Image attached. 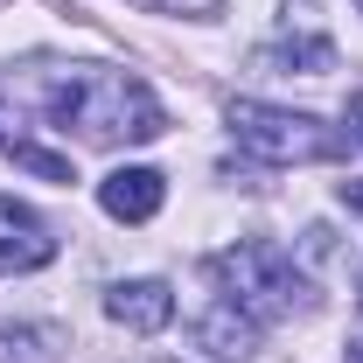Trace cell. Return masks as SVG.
Segmentation results:
<instances>
[{
  "mask_svg": "<svg viewBox=\"0 0 363 363\" xmlns=\"http://www.w3.org/2000/svg\"><path fill=\"white\" fill-rule=\"evenodd\" d=\"M210 279L224 286L230 308H245V315H294L301 294H308L301 266L279 245H230V252L210 259Z\"/></svg>",
  "mask_w": 363,
  "mask_h": 363,
  "instance_id": "obj_2",
  "label": "cell"
},
{
  "mask_svg": "<svg viewBox=\"0 0 363 363\" xmlns=\"http://www.w3.org/2000/svg\"><path fill=\"white\" fill-rule=\"evenodd\" d=\"M350 140H357V147H363V91H357V98H350Z\"/></svg>",
  "mask_w": 363,
  "mask_h": 363,
  "instance_id": "obj_10",
  "label": "cell"
},
{
  "mask_svg": "<svg viewBox=\"0 0 363 363\" xmlns=\"http://www.w3.org/2000/svg\"><path fill=\"white\" fill-rule=\"evenodd\" d=\"M230 133L245 154H259L272 168H294V161H335L342 154V140L328 133L321 119L308 112H279V105H259V98H238L230 105Z\"/></svg>",
  "mask_w": 363,
  "mask_h": 363,
  "instance_id": "obj_3",
  "label": "cell"
},
{
  "mask_svg": "<svg viewBox=\"0 0 363 363\" xmlns=\"http://www.w3.org/2000/svg\"><path fill=\"white\" fill-rule=\"evenodd\" d=\"M161 196H168V182L154 175V168H112V175L98 182V203H105V217H119V224H147V217L161 210Z\"/></svg>",
  "mask_w": 363,
  "mask_h": 363,
  "instance_id": "obj_5",
  "label": "cell"
},
{
  "mask_svg": "<svg viewBox=\"0 0 363 363\" xmlns=\"http://www.w3.org/2000/svg\"><path fill=\"white\" fill-rule=\"evenodd\" d=\"M196 342L210 350V357H224V363H245L252 357V342H259V328H252V315H238V308H210V315L196 321Z\"/></svg>",
  "mask_w": 363,
  "mask_h": 363,
  "instance_id": "obj_7",
  "label": "cell"
},
{
  "mask_svg": "<svg viewBox=\"0 0 363 363\" xmlns=\"http://www.w3.org/2000/svg\"><path fill=\"white\" fill-rule=\"evenodd\" d=\"M357 301H363V294H357Z\"/></svg>",
  "mask_w": 363,
  "mask_h": 363,
  "instance_id": "obj_13",
  "label": "cell"
},
{
  "mask_svg": "<svg viewBox=\"0 0 363 363\" xmlns=\"http://www.w3.org/2000/svg\"><path fill=\"white\" fill-rule=\"evenodd\" d=\"M342 203H357V210H363V182H342Z\"/></svg>",
  "mask_w": 363,
  "mask_h": 363,
  "instance_id": "obj_11",
  "label": "cell"
},
{
  "mask_svg": "<svg viewBox=\"0 0 363 363\" xmlns=\"http://www.w3.org/2000/svg\"><path fill=\"white\" fill-rule=\"evenodd\" d=\"M105 308L119 328H133V335H154V328H168L175 321V294L161 286V279H119L112 294H105Z\"/></svg>",
  "mask_w": 363,
  "mask_h": 363,
  "instance_id": "obj_6",
  "label": "cell"
},
{
  "mask_svg": "<svg viewBox=\"0 0 363 363\" xmlns=\"http://www.w3.org/2000/svg\"><path fill=\"white\" fill-rule=\"evenodd\" d=\"M259 63H308V70H328L335 49L328 43H272V49H259Z\"/></svg>",
  "mask_w": 363,
  "mask_h": 363,
  "instance_id": "obj_8",
  "label": "cell"
},
{
  "mask_svg": "<svg viewBox=\"0 0 363 363\" xmlns=\"http://www.w3.org/2000/svg\"><path fill=\"white\" fill-rule=\"evenodd\" d=\"M14 168H28V175H43V182H77L63 154H49V147H28V140L14 147Z\"/></svg>",
  "mask_w": 363,
  "mask_h": 363,
  "instance_id": "obj_9",
  "label": "cell"
},
{
  "mask_svg": "<svg viewBox=\"0 0 363 363\" xmlns=\"http://www.w3.org/2000/svg\"><path fill=\"white\" fill-rule=\"evenodd\" d=\"M350 363H363V342H350Z\"/></svg>",
  "mask_w": 363,
  "mask_h": 363,
  "instance_id": "obj_12",
  "label": "cell"
},
{
  "mask_svg": "<svg viewBox=\"0 0 363 363\" xmlns=\"http://www.w3.org/2000/svg\"><path fill=\"white\" fill-rule=\"evenodd\" d=\"M49 112L63 119V126H77L84 140H161V105H154V91L126 77V70H63V84L49 98Z\"/></svg>",
  "mask_w": 363,
  "mask_h": 363,
  "instance_id": "obj_1",
  "label": "cell"
},
{
  "mask_svg": "<svg viewBox=\"0 0 363 363\" xmlns=\"http://www.w3.org/2000/svg\"><path fill=\"white\" fill-rule=\"evenodd\" d=\"M56 259V238L49 224L28 210V203H14V196H0V272H35Z\"/></svg>",
  "mask_w": 363,
  "mask_h": 363,
  "instance_id": "obj_4",
  "label": "cell"
}]
</instances>
